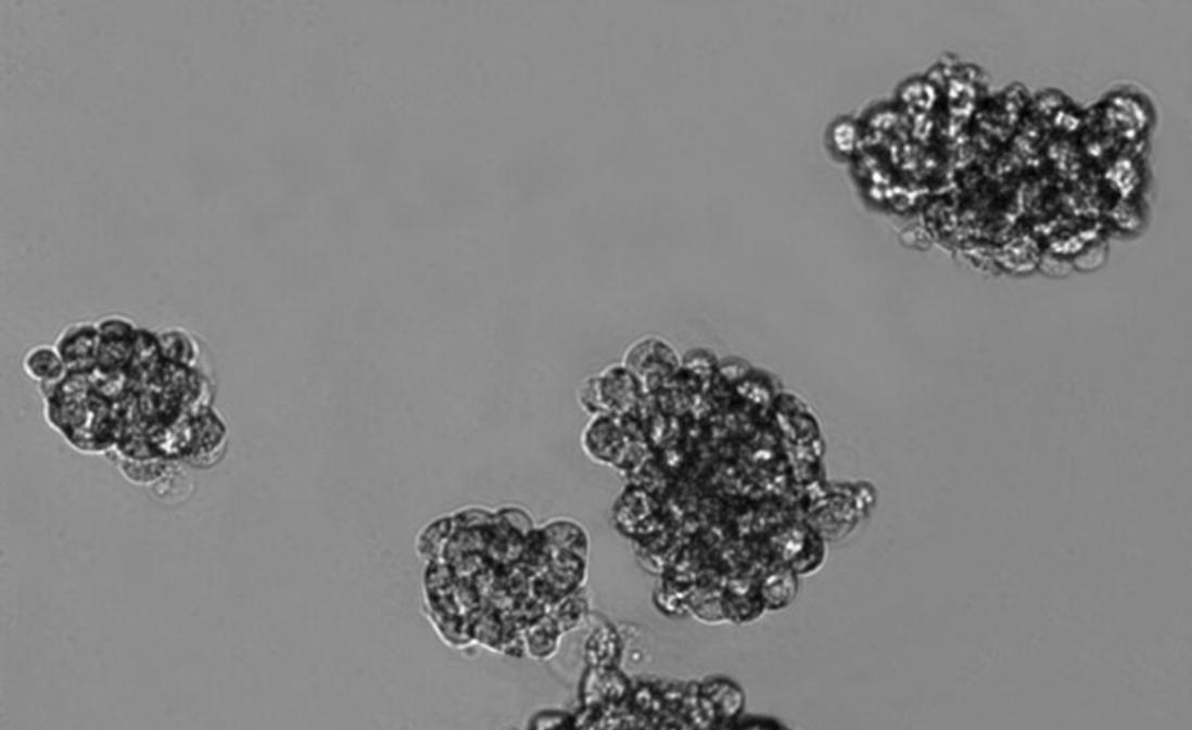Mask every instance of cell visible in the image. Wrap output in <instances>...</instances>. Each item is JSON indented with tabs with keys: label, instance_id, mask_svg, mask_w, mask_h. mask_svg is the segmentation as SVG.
<instances>
[{
	"label": "cell",
	"instance_id": "obj_1",
	"mask_svg": "<svg viewBox=\"0 0 1192 730\" xmlns=\"http://www.w3.org/2000/svg\"><path fill=\"white\" fill-rule=\"evenodd\" d=\"M54 347L58 348L71 374H93L97 371L98 353L101 347L98 324L92 321H78V323L66 325L59 334Z\"/></svg>",
	"mask_w": 1192,
	"mask_h": 730
},
{
	"label": "cell",
	"instance_id": "obj_2",
	"mask_svg": "<svg viewBox=\"0 0 1192 730\" xmlns=\"http://www.w3.org/2000/svg\"><path fill=\"white\" fill-rule=\"evenodd\" d=\"M192 421V450L186 458L193 469H212L221 460L228 446V431L224 421L207 408L190 417Z\"/></svg>",
	"mask_w": 1192,
	"mask_h": 730
},
{
	"label": "cell",
	"instance_id": "obj_3",
	"mask_svg": "<svg viewBox=\"0 0 1192 730\" xmlns=\"http://www.w3.org/2000/svg\"><path fill=\"white\" fill-rule=\"evenodd\" d=\"M24 370L30 380L39 384V388L53 387L62 383L69 375L67 367L58 348L54 346L31 347L24 357Z\"/></svg>",
	"mask_w": 1192,
	"mask_h": 730
},
{
	"label": "cell",
	"instance_id": "obj_4",
	"mask_svg": "<svg viewBox=\"0 0 1192 730\" xmlns=\"http://www.w3.org/2000/svg\"><path fill=\"white\" fill-rule=\"evenodd\" d=\"M597 380L606 414L611 411L627 410L636 400V389H634L636 381H633L632 371L613 366L605 373L597 375Z\"/></svg>",
	"mask_w": 1192,
	"mask_h": 730
},
{
	"label": "cell",
	"instance_id": "obj_5",
	"mask_svg": "<svg viewBox=\"0 0 1192 730\" xmlns=\"http://www.w3.org/2000/svg\"><path fill=\"white\" fill-rule=\"evenodd\" d=\"M162 360L193 369L199 358L196 340L183 329H166L157 333Z\"/></svg>",
	"mask_w": 1192,
	"mask_h": 730
},
{
	"label": "cell",
	"instance_id": "obj_6",
	"mask_svg": "<svg viewBox=\"0 0 1192 730\" xmlns=\"http://www.w3.org/2000/svg\"><path fill=\"white\" fill-rule=\"evenodd\" d=\"M170 464L172 461L166 460V458H152V460L142 461L124 460V458H121L117 466H119L122 475H124L129 483L142 485V487H151V485H155L157 481L166 474Z\"/></svg>",
	"mask_w": 1192,
	"mask_h": 730
},
{
	"label": "cell",
	"instance_id": "obj_7",
	"mask_svg": "<svg viewBox=\"0 0 1192 730\" xmlns=\"http://www.w3.org/2000/svg\"><path fill=\"white\" fill-rule=\"evenodd\" d=\"M97 324L101 340H135L139 330L134 321L124 316L103 317Z\"/></svg>",
	"mask_w": 1192,
	"mask_h": 730
}]
</instances>
